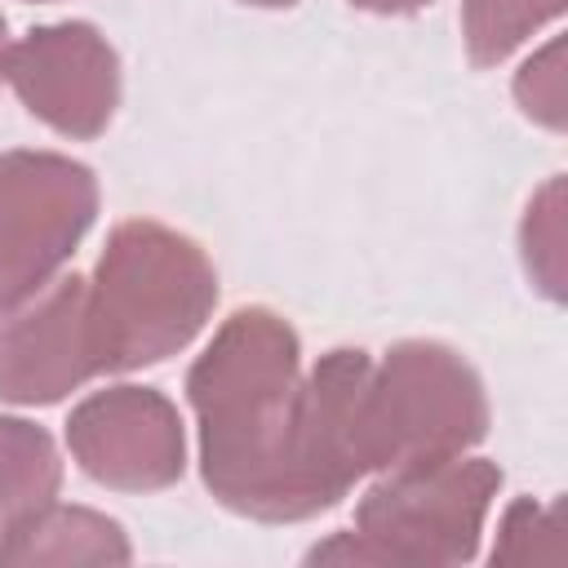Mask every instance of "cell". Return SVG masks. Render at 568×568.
<instances>
[{"label": "cell", "instance_id": "1", "mask_svg": "<svg viewBox=\"0 0 568 568\" xmlns=\"http://www.w3.org/2000/svg\"><path fill=\"white\" fill-rule=\"evenodd\" d=\"M364 373V351H328L302 377L293 328L262 306L235 311L186 377L213 497L266 524L337 506L364 475L355 448Z\"/></svg>", "mask_w": 568, "mask_h": 568}, {"label": "cell", "instance_id": "2", "mask_svg": "<svg viewBox=\"0 0 568 568\" xmlns=\"http://www.w3.org/2000/svg\"><path fill=\"white\" fill-rule=\"evenodd\" d=\"M213 302L217 275L195 240L160 222L115 226L93 284H84V324L98 373L178 355L204 328Z\"/></svg>", "mask_w": 568, "mask_h": 568}, {"label": "cell", "instance_id": "3", "mask_svg": "<svg viewBox=\"0 0 568 568\" xmlns=\"http://www.w3.org/2000/svg\"><path fill=\"white\" fill-rule=\"evenodd\" d=\"M488 426L484 386L470 364L435 342H399L368 364L355 408L364 470H417L462 457Z\"/></svg>", "mask_w": 568, "mask_h": 568}, {"label": "cell", "instance_id": "4", "mask_svg": "<svg viewBox=\"0 0 568 568\" xmlns=\"http://www.w3.org/2000/svg\"><path fill=\"white\" fill-rule=\"evenodd\" d=\"M501 470L484 457H453L417 470H386L355 510V532L311 550V564H466L479 546L484 515Z\"/></svg>", "mask_w": 568, "mask_h": 568}, {"label": "cell", "instance_id": "5", "mask_svg": "<svg viewBox=\"0 0 568 568\" xmlns=\"http://www.w3.org/2000/svg\"><path fill=\"white\" fill-rule=\"evenodd\" d=\"M98 213V182L53 151L0 155V311L40 293Z\"/></svg>", "mask_w": 568, "mask_h": 568}, {"label": "cell", "instance_id": "6", "mask_svg": "<svg viewBox=\"0 0 568 568\" xmlns=\"http://www.w3.org/2000/svg\"><path fill=\"white\" fill-rule=\"evenodd\" d=\"M0 80L22 106L67 138H98L120 98V62L89 22L40 27L0 53Z\"/></svg>", "mask_w": 568, "mask_h": 568}, {"label": "cell", "instance_id": "7", "mask_svg": "<svg viewBox=\"0 0 568 568\" xmlns=\"http://www.w3.org/2000/svg\"><path fill=\"white\" fill-rule=\"evenodd\" d=\"M67 439L84 475L124 493L169 488L186 466L182 417L151 386H111L89 395L71 413Z\"/></svg>", "mask_w": 568, "mask_h": 568}, {"label": "cell", "instance_id": "8", "mask_svg": "<svg viewBox=\"0 0 568 568\" xmlns=\"http://www.w3.org/2000/svg\"><path fill=\"white\" fill-rule=\"evenodd\" d=\"M98 373L89 324H84V280H49L40 293L4 306L0 315V399L9 404H53Z\"/></svg>", "mask_w": 568, "mask_h": 568}, {"label": "cell", "instance_id": "9", "mask_svg": "<svg viewBox=\"0 0 568 568\" xmlns=\"http://www.w3.org/2000/svg\"><path fill=\"white\" fill-rule=\"evenodd\" d=\"M129 541L115 519L84 506H40L0 532V564H124Z\"/></svg>", "mask_w": 568, "mask_h": 568}, {"label": "cell", "instance_id": "10", "mask_svg": "<svg viewBox=\"0 0 568 568\" xmlns=\"http://www.w3.org/2000/svg\"><path fill=\"white\" fill-rule=\"evenodd\" d=\"M62 462L36 422L0 417V532L58 497Z\"/></svg>", "mask_w": 568, "mask_h": 568}, {"label": "cell", "instance_id": "11", "mask_svg": "<svg viewBox=\"0 0 568 568\" xmlns=\"http://www.w3.org/2000/svg\"><path fill=\"white\" fill-rule=\"evenodd\" d=\"M564 9V0H466V49L475 67H497L506 53H515L541 22H550Z\"/></svg>", "mask_w": 568, "mask_h": 568}, {"label": "cell", "instance_id": "12", "mask_svg": "<svg viewBox=\"0 0 568 568\" xmlns=\"http://www.w3.org/2000/svg\"><path fill=\"white\" fill-rule=\"evenodd\" d=\"M524 262L546 297H564V182L550 178L524 217Z\"/></svg>", "mask_w": 568, "mask_h": 568}, {"label": "cell", "instance_id": "13", "mask_svg": "<svg viewBox=\"0 0 568 568\" xmlns=\"http://www.w3.org/2000/svg\"><path fill=\"white\" fill-rule=\"evenodd\" d=\"M493 564H564L559 546V510L537 501H515L501 519V537L493 546Z\"/></svg>", "mask_w": 568, "mask_h": 568}, {"label": "cell", "instance_id": "14", "mask_svg": "<svg viewBox=\"0 0 568 568\" xmlns=\"http://www.w3.org/2000/svg\"><path fill=\"white\" fill-rule=\"evenodd\" d=\"M515 98L537 124L564 129V40H550L532 62H524Z\"/></svg>", "mask_w": 568, "mask_h": 568}, {"label": "cell", "instance_id": "15", "mask_svg": "<svg viewBox=\"0 0 568 568\" xmlns=\"http://www.w3.org/2000/svg\"><path fill=\"white\" fill-rule=\"evenodd\" d=\"M359 9H377V13H408V9H422L426 0H351Z\"/></svg>", "mask_w": 568, "mask_h": 568}, {"label": "cell", "instance_id": "16", "mask_svg": "<svg viewBox=\"0 0 568 568\" xmlns=\"http://www.w3.org/2000/svg\"><path fill=\"white\" fill-rule=\"evenodd\" d=\"M244 4H262V9H280V4H293V0H244Z\"/></svg>", "mask_w": 568, "mask_h": 568}, {"label": "cell", "instance_id": "17", "mask_svg": "<svg viewBox=\"0 0 568 568\" xmlns=\"http://www.w3.org/2000/svg\"><path fill=\"white\" fill-rule=\"evenodd\" d=\"M4 44H9V40H4V18H0V53H4Z\"/></svg>", "mask_w": 568, "mask_h": 568}]
</instances>
